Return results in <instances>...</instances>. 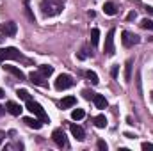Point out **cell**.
<instances>
[{
  "label": "cell",
  "mask_w": 153,
  "mask_h": 151,
  "mask_svg": "<svg viewBox=\"0 0 153 151\" xmlns=\"http://www.w3.org/2000/svg\"><path fill=\"white\" fill-rule=\"evenodd\" d=\"M39 9H41L43 16H57V14L62 13L64 5H62L61 0H41Z\"/></svg>",
  "instance_id": "cell-1"
},
{
  "label": "cell",
  "mask_w": 153,
  "mask_h": 151,
  "mask_svg": "<svg viewBox=\"0 0 153 151\" xmlns=\"http://www.w3.org/2000/svg\"><path fill=\"white\" fill-rule=\"evenodd\" d=\"M27 110H30V112L34 114V115H38V117L41 119V121H43V123H50V119H48L46 112L43 110V107H41L39 103H36L34 100H29V101H27Z\"/></svg>",
  "instance_id": "cell-2"
},
{
  "label": "cell",
  "mask_w": 153,
  "mask_h": 151,
  "mask_svg": "<svg viewBox=\"0 0 153 151\" xmlns=\"http://www.w3.org/2000/svg\"><path fill=\"white\" fill-rule=\"evenodd\" d=\"M7 59H22V53H20L16 48H13V46H9V48H0V62H4V61H7Z\"/></svg>",
  "instance_id": "cell-3"
},
{
  "label": "cell",
  "mask_w": 153,
  "mask_h": 151,
  "mask_svg": "<svg viewBox=\"0 0 153 151\" xmlns=\"http://www.w3.org/2000/svg\"><path fill=\"white\" fill-rule=\"evenodd\" d=\"M52 139H53V142L59 146V148H68L70 144H68V139H66V135H64V132L61 130V128H55L53 132H52Z\"/></svg>",
  "instance_id": "cell-4"
},
{
  "label": "cell",
  "mask_w": 153,
  "mask_h": 151,
  "mask_svg": "<svg viewBox=\"0 0 153 151\" xmlns=\"http://www.w3.org/2000/svg\"><path fill=\"white\" fill-rule=\"evenodd\" d=\"M73 85V78L70 75H59L55 80V89L57 91H64V89H70Z\"/></svg>",
  "instance_id": "cell-5"
},
{
  "label": "cell",
  "mask_w": 153,
  "mask_h": 151,
  "mask_svg": "<svg viewBox=\"0 0 153 151\" xmlns=\"http://www.w3.org/2000/svg\"><path fill=\"white\" fill-rule=\"evenodd\" d=\"M114 34L116 30L114 29H111L109 32H107V38H105V53L109 55V57H112L116 53V48H114Z\"/></svg>",
  "instance_id": "cell-6"
},
{
  "label": "cell",
  "mask_w": 153,
  "mask_h": 151,
  "mask_svg": "<svg viewBox=\"0 0 153 151\" xmlns=\"http://www.w3.org/2000/svg\"><path fill=\"white\" fill-rule=\"evenodd\" d=\"M121 36H123V38H121V43H123V46H126V48H130V46H134V44L139 43V36H135V34H132V32H128V30H123Z\"/></svg>",
  "instance_id": "cell-7"
},
{
  "label": "cell",
  "mask_w": 153,
  "mask_h": 151,
  "mask_svg": "<svg viewBox=\"0 0 153 151\" xmlns=\"http://www.w3.org/2000/svg\"><path fill=\"white\" fill-rule=\"evenodd\" d=\"M45 78H46V76L41 75V73H30V75H29V80H30L34 85H39V87H46V85H48V82H46Z\"/></svg>",
  "instance_id": "cell-8"
},
{
  "label": "cell",
  "mask_w": 153,
  "mask_h": 151,
  "mask_svg": "<svg viewBox=\"0 0 153 151\" xmlns=\"http://www.w3.org/2000/svg\"><path fill=\"white\" fill-rule=\"evenodd\" d=\"M70 130H71V135L75 137L76 141H84L85 139V132L82 130V126H78V124H70Z\"/></svg>",
  "instance_id": "cell-9"
},
{
  "label": "cell",
  "mask_w": 153,
  "mask_h": 151,
  "mask_svg": "<svg viewBox=\"0 0 153 151\" xmlns=\"http://www.w3.org/2000/svg\"><path fill=\"white\" fill-rule=\"evenodd\" d=\"M2 34L4 36H14L16 34V23L14 21H7L2 25Z\"/></svg>",
  "instance_id": "cell-10"
},
{
  "label": "cell",
  "mask_w": 153,
  "mask_h": 151,
  "mask_svg": "<svg viewBox=\"0 0 153 151\" xmlns=\"http://www.w3.org/2000/svg\"><path fill=\"white\" fill-rule=\"evenodd\" d=\"M5 110L9 114H13V115H20V114H22V107H20L16 101H7V103H5Z\"/></svg>",
  "instance_id": "cell-11"
},
{
  "label": "cell",
  "mask_w": 153,
  "mask_h": 151,
  "mask_svg": "<svg viewBox=\"0 0 153 151\" xmlns=\"http://www.w3.org/2000/svg\"><path fill=\"white\" fill-rule=\"evenodd\" d=\"M93 101H94L96 109H107V107H109V101L105 100V96H103V94H94Z\"/></svg>",
  "instance_id": "cell-12"
},
{
  "label": "cell",
  "mask_w": 153,
  "mask_h": 151,
  "mask_svg": "<svg viewBox=\"0 0 153 151\" xmlns=\"http://www.w3.org/2000/svg\"><path fill=\"white\" fill-rule=\"evenodd\" d=\"M23 123H25L29 128H34V130H39V128L43 126V121H41V119H36V117H25Z\"/></svg>",
  "instance_id": "cell-13"
},
{
  "label": "cell",
  "mask_w": 153,
  "mask_h": 151,
  "mask_svg": "<svg viewBox=\"0 0 153 151\" xmlns=\"http://www.w3.org/2000/svg\"><path fill=\"white\" fill-rule=\"evenodd\" d=\"M75 105H76L75 96H66V98H62V101H61V109H71V107H75Z\"/></svg>",
  "instance_id": "cell-14"
},
{
  "label": "cell",
  "mask_w": 153,
  "mask_h": 151,
  "mask_svg": "<svg viewBox=\"0 0 153 151\" xmlns=\"http://www.w3.org/2000/svg\"><path fill=\"white\" fill-rule=\"evenodd\" d=\"M5 68V71H9L11 75H14L16 78H20V80H25V73L22 71V70H18V68H14V66H4Z\"/></svg>",
  "instance_id": "cell-15"
},
{
  "label": "cell",
  "mask_w": 153,
  "mask_h": 151,
  "mask_svg": "<svg viewBox=\"0 0 153 151\" xmlns=\"http://www.w3.org/2000/svg\"><path fill=\"white\" fill-rule=\"evenodd\" d=\"M103 13L109 14V16H114L116 13H117L116 4H112V2H105V4H103Z\"/></svg>",
  "instance_id": "cell-16"
},
{
  "label": "cell",
  "mask_w": 153,
  "mask_h": 151,
  "mask_svg": "<svg viewBox=\"0 0 153 151\" xmlns=\"http://www.w3.org/2000/svg\"><path fill=\"white\" fill-rule=\"evenodd\" d=\"M132 64H134V61H132V59H128V61H126V64H125V80H126V82H130V80H132Z\"/></svg>",
  "instance_id": "cell-17"
},
{
  "label": "cell",
  "mask_w": 153,
  "mask_h": 151,
  "mask_svg": "<svg viewBox=\"0 0 153 151\" xmlns=\"http://www.w3.org/2000/svg\"><path fill=\"white\" fill-rule=\"evenodd\" d=\"M94 126H96V128H105V126H107V117H105L103 114L96 115V117H94Z\"/></svg>",
  "instance_id": "cell-18"
},
{
  "label": "cell",
  "mask_w": 153,
  "mask_h": 151,
  "mask_svg": "<svg viewBox=\"0 0 153 151\" xmlns=\"http://www.w3.org/2000/svg\"><path fill=\"white\" fill-rule=\"evenodd\" d=\"M39 73L45 76H50L52 73H53V66H48V64H41L39 66Z\"/></svg>",
  "instance_id": "cell-19"
},
{
  "label": "cell",
  "mask_w": 153,
  "mask_h": 151,
  "mask_svg": "<svg viewBox=\"0 0 153 151\" xmlns=\"http://www.w3.org/2000/svg\"><path fill=\"white\" fill-rule=\"evenodd\" d=\"M98 39H100V30H98V29H93V30H91V44L96 46V44H98Z\"/></svg>",
  "instance_id": "cell-20"
},
{
  "label": "cell",
  "mask_w": 153,
  "mask_h": 151,
  "mask_svg": "<svg viewBox=\"0 0 153 151\" xmlns=\"http://www.w3.org/2000/svg\"><path fill=\"white\" fill-rule=\"evenodd\" d=\"M16 94H18V96L22 98V100H25V101L32 100V96L29 94V91H27V89H18V91H16Z\"/></svg>",
  "instance_id": "cell-21"
},
{
  "label": "cell",
  "mask_w": 153,
  "mask_h": 151,
  "mask_svg": "<svg viewBox=\"0 0 153 151\" xmlns=\"http://www.w3.org/2000/svg\"><path fill=\"white\" fill-rule=\"evenodd\" d=\"M85 76H87V78H89V80H91V84H93V85H96V84H98V82H100V80H98V75H96V73H94V71H91V70H89V71H87V73H85Z\"/></svg>",
  "instance_id": "cell-22"
},
{
  "label": "cell",
  "mask_w": 153,
  "mask_h": 151,
  "mask_svg": "<svg viewBox=\"0 0 153 151\" xmlns=\"http://www.w3.org/2000/svg\"><path fill=\"white\" fill-rule=\"evenodd\" d=\"M85 115V112L82 110V109H75L73 112H71V119H75V121H78V119H82Z\"/></svg>",
  "instance_id": "cell-23"
},
{
  "label": "cell",
  "mask_w": 153,
  "mask_h": 151,
  "mask_svg": "<svg viewBox=\"0 0 153 151\" xmlns=\"http://www.w3.org/2000/svg\"><path fill=\"white\" fill-rule=\"evenodd\" d=\"M141 27H143V29H148V30H153V20L144 18V20L141 21Z\"/></svg>",
  "instance_id": "cell-24"
},
{
  "label": "cell",
  "mask_w": 153,
  "mask_h": 151,
  "mask_svg": "<svg viewBox=\"0 0 153 151\" xmlns=\"http://www.w3.org/2000/svg\"><path fill=\"white\" fill-rule=\"evenodd\" d=\"M82 94H84V98H85V100H93L96 93H93V91H89V89H85V91H84Z\"/></svg>",
  "instance_id": "cell-25"
},
{
  "label": "cell",
  "mask_w": 153,
  "mask_h": 151,
  "mask_svg": "<svg viewBox=\"0 0 153 151\" xmlns=\"http://www.w3.org/2000/svg\"><path fill=\"white\" fill-rule=\"evenodd\" d=\"M141 148H143L144 151H153V144H152V142H143V144H141Z\"/></svg>",
  "instance_id": "cell-26"
},
{
  "label": "cell",
  "mask_w": 153,
  "mask_h": 151,
  "mask_svg": "<svg viewBox=\"0 0 153 151\" xmlns=\"http://www.w3.org/2000/svg\"><path fill=\"white\" fill-rule=\"evenodd\" d=\"M98 150L107 151V142H105V141H98Z\"/></svg>",
  "instance_id": "cell-27"
},
{
  "label": "cell",
  "mask_w": 153,
  "mask_h": 151,
  "mask_svg": "<svg viewBox=\"0 0 153 151\" xmlns=\"http://www.w3.org/2000/svg\"><path fill=\"white\" fill-rule=\"evenodd\" d=\"M135 16H137V14H135V11H132V13H128V14H126V20H128V21H132V20H135Z\"/></svg>",
  "instance_id": "cell-28"
},
{
  "label": "cell",
  "mask_w": 153,
  "mask_h": 151,
  "mask_svg": "<svg viewBox=\"0 0 153 151\" xmlns=\"http://www.w3.org/2000/svg\"><path fill=\"white\" fill-rule=\"evenodd\" d=\"M117 71H119V66H114V68L111 70V75H112V76L116 78V76H117Z\"/></svg>",
  "instance_id": "cell-29"
},
{
  "label": "cell",
  "mask_w": 153,
  "mask_h": 151,
  "mask_svg": "<svg viewBox=\"0 0 153 151\" xmlns=\"http://www.w3.org/2000/svg\"><path fill=\"white\" fill-rule=\"evenodd\" d=\"M85 57H87V55H85V50H82V52L78 53V59H85Z\"/></svg>",
  "instance_id": "cell-30"
},
{
  "label": "cell",
  "mask_w": 153,
  "mask_h": 151,
  "mask_svg": "<svg viewBox=\"0 0 153 151\" xmlns=\"http://www.w3.org/2000/svg\"><path fill=\"white\" fill-rule=\"evenodd\" d=\"M146 13H150V14L153 16V7H150V5H146Z\"/></svg>",
  "instance_id": "cell-31"
},
{
  "label": "cell",
  "mask_w": 153,
  "mask_h": 151,
  "mask_svg": "<svg viewBox=\"0 0 153 151\" xmlns=\"http://www.w3.org/2000/svg\"><path fill=\"white\" fill-rule=\"evenodd\" d=\"M4 112H5V107H2V105H0V115H2Z\"/></svg>",
  "instance_id": "cell-32"
},
{
  "label": "cell",
  "mask_w": 153,
  "mask_h": 151,
  "mask_svg": "<svg viewBox=\"0 0 153 151\" xmlns=\"http://www.w3.org/2000/svg\"><path fill=\"white\" fill-rule=\"evenodd\" d=\"M4 96H5V94H4V91L0 89V98H4Z\"/></svg>",
  "instance_id": "cell-33"
},
{
  "label": "cell",
  "mask_w": 153,
  "mask_h": 151,
  "mask_svg": "<svg viewBox=\"0 0 153 151\" xmlns=\"http://www.w3.org/2000/svg\"><path fill=\"white\" fill-rule=\"evenodd\" d=\"M23 2H25V5H29V0H23Z\"/></svg>",
  "instance_id": "cell-34"
},
{
  "label": "cell",
  "mask_w": 153,
  "mask_h": 151,
  "mask_svg": "<svg viewBox=\"0 0 153 151\" xmlns=\"http://www.w3.org/2000/svg\"><path fill=\"white\" fill-rule=\"evenodd\" d=\"M150 96H152V101H153V93H150Z\"/></svg>",
  "instance_id": "cell-35"
},
{
  "label": "cell",
  "mask_w": 153,
  "mask_h": 151,
  "mask_svg": "<svg viewBox=\"0 0 153 151\" xmlns=\"http://www.w3.org/2000/svg\"><path fill=\"white\" fill-rule=\"evenodd\" d=\"M0 144H2V135H0Z\"/></svg>",
  "instance_id": "cell-36"
}]
</instances>
